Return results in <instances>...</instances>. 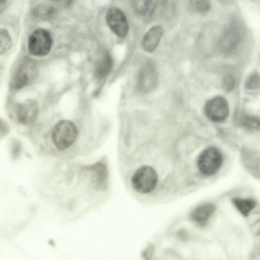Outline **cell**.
<instances>
[{
    "label": "cell",
    "mask_w": 260,
    "mask_h": 260,
    "mask_svg": "<svg viewBox=\"0 0 260 260\" xmlns=\"http://www.w3.org/2000/svg\"><path fill=\"white\" fill-rule=\"evenodd\" d=\"M245 87L248 90H256L260 88V75L256 72L251 73L245 82Z\"/></svg>",
    "instance_id": "ac0fdd59"
},
{
    "label": "cell",
    "mask_w": 260,
    "mask_h": 260,
    "mask_svg": "<svg viewBox=\"0 0 260 260\" xmlns=\"http://www.w3.org/2000/svg\"><path fill=\"white\" fill-rule=\"evenodd\" d=\"M235 80L231 75H228L224 77L223 81V88L227 91H230L233 89L235 86Z\"/></svg>",
    "instance_id": "ffe728a7"
},
{
    "label": "cell",
    "mask_w": 260,
    "mask_h": 260,
    "mask_svg": "<svg viewBox=\"0 0 260 260\" xmlns=\"http://www.w3.org/2000/svg\"><path fill=\"white\" fill-rule=\"evenodd\" d=\"M52 39L47 30L39 28L34 31L28 40V49L34 56H43L48 54L52 47Z\"/></svg>",
    "instance_id": "277c9868"
},
{
    "label": "cell",
    "mask_w": 260,
    "mask_h": 260,
    "mask_svg": "<svg viewBox=\"0 0 260 260\" xmlns=\"http://www.w3.org/2000/svg\"><path fill=\"white\" fill-rule=\"evenodd\" d=\"M207 117L215 122H220L226 119L229 114L227 101L222 96L214 97L207 102L204 107Z\"/></svg>",
    "instance_id": "8992f818"
},
{
    "label": "cell",
    "mask_w": 260,
    "mask_h": 260,
    "mask_svg": "<svg viewBox=\"0 0 260 260\" xmlns=\"http://www.w3.org/2000/svg\"><path fill=\"white\" fill-rule=\"evenodd\" d=\"M242 124L250 131H257L260 129V119L250 116H244L241 120Z\"/></svg>",
    "instance_id": "2e32d148"
},
{
    "label": "cell",
    "mask_w": 260,
    "mask_h": 260,
    "mask_svg": "<svg viewBox=\"0 0 260 260\" xmlns=\"http://www.w3.org/2000/svg\"><path fill=\"white\" fill-rule=\"evenodd\" d=\"M178 236L182 239H185V237L186 236L185 231H182V230L178 232Z\"/></svg>",
    "instance_id": "cb8c5ba5"
},
{
    "label": "cell",
    "mask_w": 260,
    "mask_h": 260,
    "mask_svg": "<svg viewBox=\"0 0 260 260\" xmlns=\"http://www.w3.org/2000/svg\"><path fill=\"white\" fill-rule=\"evenodd\" d=\"M215 210L211 203L204 204L195 208L190 213L191 220L200 227H204Z\"/></svg>",
    "instance_id": "9c48e42d"
},
{
    "label": "cell",
    "mask_w": 260,
    "mask_h": 260,
    "mask_svg": "<svg viewBox=\"0 0 260 260\" xmlns=\"http://www.w3.org/2000/svg\"><path fill=\"white\" fill-rule=\"evenodd\" d=\"M253 232L256 235L260 234V219L256 221L251 225Z\"/></svg>",
    "instance_id": "603a6c76"
},
{
    "label": "cell",
    "mask_w": 260,
    "mask_h": 260,
    "mask_svg": "<svg viewBox=\"0 0 260 260\" xmlns=\"http://www.w3.org/2000/svg\"><path fill=\"white\" fill-rule=\"evenodd\" d=\"M107 23L111 30L117 36L125 37L128 31V24L123 12L115 7L108 9L106 15Z\"/></svg>",
    "instance_id": "52a82bcc"
},
{
    "label": "cell",
    "mask_w": 260,
    "mask_h": 260,
    "mask_svg": "<svg viewBox=\"0 0 260 260\" xmlns=\"http://www.w3.org/2000/svg\"><path fill=\"white\" fill-rule=\"evenodd\" d=\"M158 181L156 172L152 167L145 166L139 168L132 178L133 188L141 193H148L156 187Z\"/></svg>",
    "instance_id": "3957f363"
},
{
    "label": "cell",
    "mask_w": 260,
    "mask_h": 260,
    "mask_svg": "<svg viewBox=\"0 0 260 260\" xmlns=\"http://www.w3.org/2000/svg\"><path fill=\"white\" fill-rule=\"evenodd\" d=\"M193 9L200 14H205L210 8V3L208 1H195L191 2Z\"/></svg>",
    "instance_id": "d6986e66"
},
{
    "label": "cell",
    "mask_w": 260,
    "mask_h": 260,
    "mask_svg": "<svg viewBox=\"0 0 260 260\" xmlns=\"http://www.w3.org/2000/svg\"><path fill=\"white\" fill-rule=\"evenodd\" d=\"M0 52L3 54L6 53L11 47V37L6 29L1 28L0 31Z\"/></svg>",
    "instance_id": "e0dca14e"
},
{
    "label": "cell",
    "mask_w": 260,
    "mask_h": 260,
    "mask_svg": "<svg viewBox=\"0 0 260 260\" xmlns=\"http://www.w3.org/2000/svg\"><path fill=\"white\" fill-rule=\"evenodd\" d=\"M222 163L221 152L216 147L211 146L201 153L198 159L197 166L203 175L212 176L219 171Z\"/></svg>",
    "instance_id": "7a4b0ae2"
},
{
    "label": "cell",
    "mask_w": 260,
    "mask_h": 260,
    "mask_svg": "<svg viewBox=\"0 0 260 260\" xmlns=\"http://www.w3.org/2000/svg\"><path fill=\"white\" fill-rule=\"evenodd\" d=\"M153 248L151 245L148 246L143 252L142 256L145 260L153 259Z\"/></svg>",
    "instance_id": "44dd1931"
},
{
    "label": "cell",
    "mask_w": 260,
    "mask_h": 260,
    "mask_svg": "<svg viewBox=\"0 0 260 260\" xmlns=\"http://www.w3.org/2000/svg\"><path fill=\"white\" fill-rule=\"evenodd\" d=\"M37 68L31 60L22 61L14 73L11 81L13 89L18 90L29 84L37 75Z\"/></svg>",
    "instance_id": "5b68a950"
},
{
    "label": "cell",
    "mask_w": 260,
    "mask_h": 260,
    "mask_svg": "<svg viewBox=\"0 0 260 260\" xmlns=\"http://www.w3.org/2000/svg\"><path fill=\"white\" fill-rule=\"evenodd\" d=\"M232 202L238 211L245 217L249 215L256 205L255 201L252 199L236 198L232 200Z\"/></svg>",
    "instance_id": "4fadbf2b"
},
{
    "label": "cell",
    "mask_w": 260,
    "mask_h": 260,
    "mask_svg": "<svg viewBox=\"0 0 260 260\" xmlns=\"http://www.w3.org/2000/svg\"><path fill=\"white\" fill-rule=\"evenodd\" d=\"M32 15L38 19L48 20L56 13L54 7L48 4H41L35 6L31 12Z\"/></svg>",
    "instance_id": "7c38bea8"
},
{
    "label": "cell",
    "mask_w": 260,
    "mask_h": 260,
    "mask_svg": "<svg viewBox=\"0 0 260 260\" xmlns=\"http://www.w3.org/2000/svg\"><path fill=\"white\" fill-rule=\"evenodd\" d=\"M250 260H260V243L256 245L253 248Z\"/></svg>",
    "instance_id": "7402d4cb"
},
{
    "label": "cell",
    "mask_w": 260,
    "mask_h": 260,
    "mask_svg": "<svg viewBox=\"0 0 260 260\" xmlns=\"http://www.w3.org/2000/svg\"><path fill=\"white\" fill-rule=\"evenodd\" d=\"M163 34V28L160 25H155L150 28L144 35L142 46L147 52H153L157 47Z\"/></svg>",
    "instance_id": "30bf717a"
},
{
    "label": "cell",
    "mask_w": 260,
    "mask_h": 260,
    "mask_svg": "<svg viewBox=\"0 0 260 260\" xmlns=\"http://www.w3.org/2000/svg\"><path fill=\"white\" fill-rule=\"evenodd\" d=\"M78 129L75 124L68 120L58 121L52 131V140L55 147L61 150L70 147L75 142Z\"/></svg>",
    "instance_id": "6da1fadb"
},
{
    "label": "cell",
    "mask_w": 260,
    "mask_h": 260,
    "mask_svg": "<svg viewBox=\"0 0 260 260\" xmlns=\"http://www.w3.org/2000/svg\"><path fill=\"white\" fill-rule=\"evenodd\" d=\"M38 111L37 103L31 100H27L17 106L16 109L17 119L23 125L32 124L37 119Z\"/></svg>",
    "instance_id": "ba28073f"
},
{
    "label": "cell",
    "mask_w": 260,
    "mask_h": 260,
    "mask_svg": "<svg viewBox=\"0 0 260 260\" xmlns=\"http://www.w3.org/2000/svg\"><path fill=\"white\" fill-rule=\"evenodd\" d=\"M155 73H154L153 68L150 67V69L147 68L145 69L140 76L141 80L140 82L142 83L141 86L144 87V89H148L149 87L153 85L154 82V80L155 78Z\"/></svg>",
    "instance_id": "9a60e30c"
},
{
    "label": "cell",
    "mask_w": 260,
    "mask_h": 260,
    "mask_svg": "<svg viewBox=\"0 0 260 260\" xmlns=\"http://www.w3.org/2000/svg\"><path fill=\"white\" fill-rule=\"evenodd\" d=\"M156 2L151 1H136L133 3L134 9L137 14L141 15H149L153 13Z\"/></svg>",
    "instance_id": "5bb4252c"
},
{
    "label": "cell",
    "mask_w": 260,
    "mask_h": 260,
    "mask_svg": "<svg viewBox=\"0 0 260 260\" xmlns=\"http://www.w3.org/2000/svg\"><path fill=\"white\" fill-rule=\"evenodd\" d=\"M112 66V59L110 54L105 52L102 54L101 56L96 61L94 75L96 78L102 79L110 71Z\"/></svg>",
    "instance_id": "8fae6325"
}]
</instances>
